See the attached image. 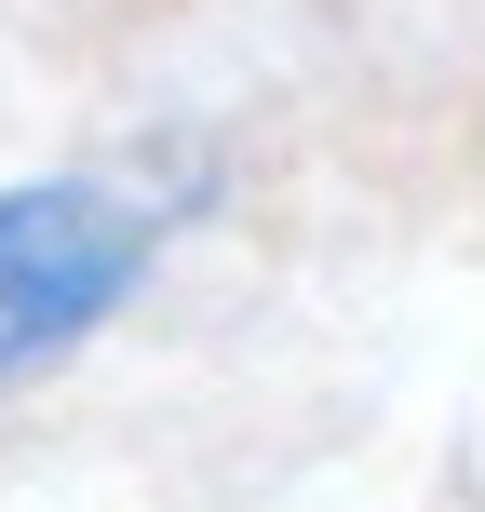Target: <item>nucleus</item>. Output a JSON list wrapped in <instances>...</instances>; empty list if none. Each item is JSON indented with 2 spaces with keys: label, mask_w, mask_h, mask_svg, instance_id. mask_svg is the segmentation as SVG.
I'll return each mask as SVG.
<instances>
[{
  "label": "nucleus",
  "mask_w": 485,
  "mask_h": 512,
  "mask_svg": "<svg viewBox=\"0 0 485 512\" xmlns=\"http://www.w3.org/2000/svg\"><path fill=\"white\" fill-rule=\"evenodd\" d=\"M162 256V216L108 176H14L0 189V405L27 378H54L68 351H95L135 310Z\"/></svg>",
  "instance_id": "1"
}]
</instances>
